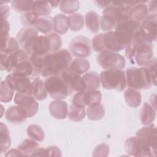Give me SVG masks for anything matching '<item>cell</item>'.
<instances>
[{"label": "cell", "mask_w": 157, "mask_h": 157, "mask_svg": "<svg viewBox=\"0 0 157 157\" xmlns=\"http://www.w3.org/2000/svg\"><path fill=\"white\" fill-rule=\"evenodd\" d=\"M71 61V53L66 48L48 53L45 56L41 76L47 78L51 76L59 75L63 71L68 69Z\"/></svg>", "instance_id": "cell-1"}, {"label": "cell", "mask_w": 157, "mask_h": 157, "mask_svg": "<svg viewBox=\"0 0 157 157\" xmlns=\"http://www.w3.org/2000/svg\"><path fill=\"white\" fill-rule=\"evenodd\" d=\"M126 85L136 90L149 89L153 83L144 67H131L126 70Z\"/></svg>", "instance_id": "cell-2"}, {"label": "cell", "mask_w": 157, "mask_h": 157, "mask_svg": "<svg viewBox=\"0 0 157 157\" xmlns=\"http://www.w3.org/2000/svg\"><path fill=\"white\" fill-rule=\"evenodd\" d=\"M101 83L105 90L123 91L126 86V74L123 69H108L100 74Z\"/></svg>", "instance_id": "cell-3"}, {"label": "cell", "mask_w": 157, "mask_h": 157, "mask_svg": "<svg viewBox=\"0 0 157 157\" xmlns=\"http://www.w3.org/2000/svg\"><path fill=\"white\" fill-rule=\"evenodd\" d=\"M44 83L47 93L55 100L64 99L73 93L60 75L46 78Z\"/></svg>", "instance_id": "cell-4"}, {"label": "cell", "mask_w": 157, "mask_h": 157, "mask_svg": "<svg viewBox=\"0 0 157 157\" xmlns=\"http://www.w3.org/2000/svg\"><path fill=\"white\" fill-rule=\"evenodd\" d=\"M129 35L117 31H111L103 33V43L105 50L114 52L125 49L131 41Z\"/></svg>", "instance_id": "cell-5"}, {"label": "cell", "mask_w": 157, "mask_h": 157, "mask_svg": "<svg viewBox=\"0 0 157 157\" xmlns=\"http://www.w3.org/2000/svg\"><path fill=\"white\" fill-rule=\"evenodd\" d=\"M125 151L131 156L140 157L155 156L156 151L153 150L148 144L137 136L127 139L124 145Z\"/></svg>", "instance_id": "cell-6"}, {"label": "cell", "mask_w": 157, "mask_h": 157, "mask_svg": "<svg viewBox=\"0 0 157 157\" xmlns=\"http://www.w3.org/2000/svg\"><path fill=\"white\" fill-rule=\"evenodd\" d=\"M98 64L104 69H123L125 67L124 58L117 52L109 50L101 52L96 57Z\"/></svg>", "instance_id": "cell-7"}, {"label": "cell", "mask_w": 157, "mask_h": 157, "mask_svg": "<svg viewBox=\"0 0 157 157\" xmlns=\"http://www.w3.org/2000/svg\"><path fill=\"white\" fill-rule=\"evenodd\" d=\"M34 77L10 73L6 76L5 81L8 86L16 93L31 95L32 84Z\"/></svg>", "instance_id": "cell-8"}, {"label": "cell", "mask_w": 157, "mask_h": 157, "mask_svg": "<svg viewBox=\"0 0 157 157\" xmlns=\"http://www.w3.org/2000/svg\"><path fill=\"white\" fill-rule=\"evenodd\" d=\"M29 55H45L50 53L49 43L45 36H36L30 38L21 48Z\"/></svg>", "instance_id": "cell-9"}, {"label": "cell", "mask_w": 157, "mask_h": 157, "mask_svg": "<svg viewBox=\"0 0 157 157\" xmlns=\"http://www.w3.org/2000/svg\"><path fill=\"white\" fill-rule=\"evenodd\" d=\"M70 53L75 57L86 58L91 54V45L90 39L84 36L74 37L69 45Z\"/></svg>", "instance_id": "cell-10"}, {"label": "cell", "mask_w": 157, "mask_h": 157, "mask_svg": "<svg viewBox=\"0 0 157 157\" xmlns=\"http://www.w3.org/2000/svg\"><path fill=\"white\" fill-rule=\"evenodd\" d=\"M14 102L24 110L28 118L34 116L38 111L39 104L36 99L31 94L16 93Z\"/></svg>", "instance_id": "cell-11"}, {"label": "cell", "mask_w": 157, "mask_h": 157, "mask_svg": "<svg viewBox=\"0 0 157 157\" xmlns=\"http://www.w3.org/2000/svg\"><path fill=\"white\" fill-rule=\"evenodd\" d=\"M133 44L135 45V51L133 57L134 64L136 63L139 66L143 67L153 58V45L151 43L148 42L140 44Z\"/></svg>", "instance_id": "cell-12"}, {"label": "cell", "mask_w": 157, "mask_h": 157, "mask_svg": "<svg viewBox=\"0 0 157 157\" xmlns=\"http://www.w3.org/2000/svg\"><path fill=\"white\" fill-rule=\"evenodd\" d=\"M19 52L20 58L10 73L33 77L34 69L31 63L29 55L22 49H20Z\"/></svg>", "instance_id": "cell-13"}, {"label": "cell", "mask_w": 157, "mask_h": 157, "mask_svg": "<svg viewBox=\"0 0 157 157\" xmlns=\"http://www.w3.org/2000/svg\"><path fill=\"white\" fill-rule=\"evenodd\" d=\"M60 75L73 92L85 91V84L80 75L74 72L68 68L63 71Z\"/></svg>", "instance_id": "cell-14"}, {"label": "cell", "mask_w": 157, "mask_h": 157, "mask_svg": "<svg viewBox=\"0 0 157 157\" xmlns=\"http://www.w3.org/2000/svg\"><path fill=\"white\" fill-rule=\"evenodd\" d=\"M136 136L140 137L147 142L153 150L156 151L157 136L156 128L154 124L145 125L136 132Z\"/></svg>", "instance_id": "cell-15"}, {"label": "cell", "mask_w": 157, "mask_h": 157, "mask_svg": "<svg viewBox=\"0 0 157 157\" xmlns=\"http://www.w3.org/2000/svg\"><path fill=\"white\" fill-rule=\"evenodd\" d=\"M5 117L8 122L14 124H21L28 118L24 110L18 105L8 108L6 110Z\"/></svg>", "instance_id": "cell-16"}, {"label": "cell", "mask_w": 157, "mask_h": 157, "mask_svg": "<svg viewBox=\"0 0 157 157\" xmlns=\"http://www.w3.org/2000/svg\"><path fill=\"white\" fill-rule=\"evenodd\" d=\"M147 1H139L130 10L129 18L140 24L149 15L147 5L145 4Z\"/></svg>", "instance_id": "cell-17"}, {"label": "cell", "mask_w": 157, "mask_h": 157, "mask_svg": "<svg viewBox=\"0 0 157 157\" xmlns=\"http://www.w3.org/2000/svg\"><path fill=\"white\" fill-rule=\"evenodd\" d=\"M48 109L51 115L56 119H64L67 115V104L62 100H55L51 102Z\"/></svg>", "instance_id": "cell-18"}, {"label": "cell", "mask_w": 157, "mask_h": 157, "mask_svg": "<svg viewBox=\"0 0 157 157\" xmlns=\"http://www.w3.org/2000/svg\"><path fill=\"white\" fill-rule=\"evenodd\" d=\"M156 14H149L140 24V28L147 34L151 42L156 39Z\"/></svg>", "instance_id": "cell-19"}, {"label": "cell", "mask_w": 157, "mask_h": 157, "mask_svg": "<svg viewBox=\"0 0 157 157\" xmlns=\"http://www.w3.org/2000/svg\"><path fill=\"white\" fill-rule=\"evenodd\" d=\"M139 23L128 18L118 22L115 27V31L126 33L132 37L135 32L139 28Z\"/></svg>", "instance_id": "cell-20"}, {"label": "cell", "mask_w": 157, "mask_h": 157, "mask_svg": "<svg viewBox=\"0 0 157 157\" xmlns=\"http://www.w3.org/2000/svg\"><path fill=\"white\" fill-rule=\"evenodd\" d=\"M82 77L85 84V91L95 90L99 88L101 84L100 75L96 72H86Z\"/></svg>", "instance_id": "cell-21"}, {"label": "cell", "mask_w": 157, "mask_h": 157, "mask_svg": "<svg viewBox=\"0 0 157 157\" xmlns=\"http://www.w3.org/2000/svg\"><path fill=\"white\" fill-rule=\"evenodd\" d=\"M47 91L44 82L39 77H34L33 81L31 95L37 101H42L47 97Z\"/></svg>", "instance_id": "cell-22"}, {"label": "cell", "mask_w": 157, "mask_h": 157, "mask_svg": "<svg viewBox=\"0 0 157 157\" xmlns=\"http://www.w3.org/2000/svg\"><path fill=\"white\" fill-rule=\"evenodd\" d=\"M156 116V109L149 103L145 102L140 112V121L144 125H148L153 122Z\"/></svg>", "instance_id": "cell-23"}, {"label": "cell", "mask_w": 157, "mask_h": 157, "mask_svg": "<svg viewBox=\"0 0 157 157\" xmlns=\"http://www.w3.org/2000/svg\"><path fill=\"white\" fill-rule=\"evenodd\" d=\"M124 96L127 105L131 107H137L142 102L141 93L136 89L127 88L124 91Z\"/></svg>", "instance_id": "cell-24"}, {"label": "cell", "mask_w": 157, "mask_h": 157, "mask_svg": "<svg viewBox=\"0 0 157 157\" xmlns=\"http://www.w3.org/2000/svg\"><path fill=\"white\" fill-rule=\"evenodd\" d=\"M53 30L58 34H65L68 29L67 17L64 14L59 13L53 18Z\"/></svg>", "instance_id": "cell-25"}, {"label": "cell", "mask_w": 157, "mask_h": 157, "mask_svg": "<svg viewBox=\"0 0 157 157\" xmlns=\"http://www.w3.org/2000/svg\"><path fill=\"white\" fill-rule=\"evenodd\" d=\"M68 68L74 72L82 75L87 72L90 69V64L89 61L85 58H77L71 61Z\"/></svg>", "instance_id": "cell-26"}, {"label": "cell", "mask_w": 157, "mask_h": 157, "mask_svg": "<svg viewBox=\"0 0 157 157\" xmlns=\"http://www.w3.org/2000/svg\"><path fill=\"white\" fill-rule=\"evenodd\" d=\"M99 15L94 11L91 10L85 15V24L88 29L93 33H96L100 28Z\"/></svg>", "instance_id": "cell-27"}, {"label": "cell", "mask_w": 157, "mask_h": 157, "mask_svg": "<svg viewBox=\"0 0 157 157\" xmlns=\"http://www.w3.org/2000/svg\"><path fill=\"white\" fill-rule=\"evenodd\" d=\"M33 28L38 32L47 34L53 29V20L50 17H39L35 21Z\"/></svg>", "instance_id": "cell-28"}, {"label": "cell", "mask_w": 157, "mask_h": 157, "mask_svg": "<svg viewBox=\"0 0 157 157\" xmlns=\"http://www.w3.org/2000/svg\"><path fill=\"white\" fill-rule=\"evenodd\" d=\"M36 36H38V31L34 28L25 26L18 31L17 36V40L20 47L22 48L25 43L30 38Z\"/></svg>", "instance_id": "cell-29"}, {"label": "cell", "mask_w": 157, "mask_h": 157, "mask_svg": "<svg viewBox=\"0 0 157 157\" xmlns=\"http://www.w3.org/2000/svg\"><path fill=\"white\" fill-rule=\"evenodd\" d=\"M39 147V145L36 140L32 139H26L18 146L17 149L21 152L22 156H31L34 151Z\"/></svg>", "instance_id": "cell-30"}, {"label": "cell", "mask_w": 157, "mask_h": 157, "mask_svg": "<svg viewBox=\"0 0 157 157\" xmlns=\"http://www.w3.org/2000/svg\"><path fill=\"white\" fill-rule=\"evenodd\" d=\"M11 145V139L9 130L3 123H0V146L1 153L7 151Z\"/></svg>", "instance_id": "cell-31"}, {"label": "cell", "mask_w": 157, "mask_h": 157, "mask_svg": "<svg viewBox=\"0 0 157 157\" xmlns=\"http://www.w3.org/2000/svg\"><path fill=\"white\" fill-rule=\"evenodd\" d=\"M69 28L73 31H78L82 29L85 25L83 15L80 13H74L67 17Z\"/></svg>", "instance_id": "cell-32"}, {"label": "cell", "mask_w": 157, "mask_h": 157, "mask_svg": "<svg viewBox=\"0 0 157 157\" xmlns=\"http://www.w3.org/2000/svg\"><path fill=\"white\" fill-rule=\"evenodd\" d=\"M37 17H47L51 13V6L49 2L34 1L32 10Z\"/></svg>", "instance_id": "cell-33"}, {"label": "cell", "mask_w": 157, "mask_h": 157, "mask_svg": "<svg viewBox=\"0 0 157 157\" xmlns=\"http://www.w3.org/2000/svg\"><path fill=\"white\" fill-rule=\"evenodd\" d=\"M86 114L88 118L90 120H99L102 119L105 115L104 106L101 103L88 106Z\"/></svg>", "instance_id": "cell-34"}, {"label": "cell", "mask_w": 157, "mask_h": 157, "mask_svg": "<svg viewBox=\"0 0 157 157\" xmlns=\"http://www.w3.org/2000/svg\"><path fill=\"white\" fill-rule=\"evenodd\" d=\"M85 115V107H79L72 104L69 107L67 116L72 121H80L84 119Z\"/></svg>", "instance_id": "cell-35"}, {"label": "cell", "mask_w": 157, "mask_h": 157, "mask_svg": "<svg viewBox=\"0 0 157 157\" xmlns=\"http://www.w3.org/2000/svg\"><path fill=\"white\" fill-rule=\"evenodd\" d=\"M102 94L100 91L90 90L84 91V101L85 105L90 106L101 103Z\"/></svg>", "instance_id": "cell-36"}, {"label": "cell", "mask_w": 157, "mask_h": 157, "mask_svg": "<svg viewBox=\"0 0 157 157\" xmlns=\"http://www.w3.org/2000/svg\"><path fill=\"white\" fill-rule=\"evenodd\" d=\"M34 1L29 0H15L12 1V8L18 13H26L32 10Z\"/></svg>", "instance_id": "cell-37"}, {"label": "cell", "mask_w": 157, "mask_h": 157, "mask_svg": "<svg viewBox=\"0 0 157 157\" xmlns=\"http://www.w3.org/2000/svg\"><path fill=\"white\" fill-rule=\"evenodd\" d=\"M26 132L28 137L36 141L42 142L45 137V134L40 126L37 124H30L28 126Z\"/></svg>", "instance_id": "cell-38"}, {"label": "cell", "mask_w": 157, "mask_h": 157, "mask_svg": "<svg viewBox=\"0 0 157 157\" xmlns=\"http://www.w3.org/2000/svg\"><path fill=\"white\" fill-rule=\"evenodd\" d=\"M48 40L50 53L59 50L62 46V39L60 36L56 33H50L45 35Z\"/></svg>", "instance_id": "cell-39"}, {"label": "cell", "mask_w": 157, "mask_h": 157, "mask_svg": "<svg viewBox=\"0 0 157 157\" xmlns=\"http://www.w3.org/2000/svg\"><path fill=\"white\" fill-rule=\"evenodd\" d=\"M79 9V1L76 0L61 1L59 4V9L64 13H74Z\"/></svg>", "instance_id": "cell-40"}, {"label": "cell", "mask_w": 157, "mask_h": 157, "mask_svg": "<svg viewBox=\"0 0 157 157\" xmlns=\"http://www.w3.org/2000/svg\"><path fill=\"white\" fill-rule=\"evenodd\" d=\"M10 25L7 20H1V50L4 48L9 37Z\"/></svg>", "instance_id": "cell-41"}, {"label": "cell", "mask_w": 157, "mask_h": 157, "mask_svg": "<svg viewBox=\"0 0 157 157\" xmlns=\"http://www.w3.org/2000/svg\"><path fill=\"white\" fill-rule=\"evenodd\" d=\"M14 91L8 86L5 80L1 82L0 100L2 102H9L13 98Z\"/></svg>", "instance_id": "cell-42"}, {"label": "cell", "mask_w": 157, "mask_h": 157, "mask_svg": "<svg viewBox=\"0 0 157 157\" xmlns=\"http://www.w3.org/2000/svg\"><path fill=\"white\" fill-rule=\"evenodd\" d=\"M156 58L154 57L152 58V59L148 61L144 66H143L147 70L151 78L152 83L155 86L156 85Z\"/></svg>", "instance_id": "cell-43"}, {"label": "cell", "mask_w": 157, "mask_h": 157, "mask_svg": "<svg viewBox=\"0 0 157 157\" xmlns=\"http://www.w3.org/2000/svg\"><path fill=\"white\" fill-rule=\"evenodd\" d=\"M116 25V22L111 18L103 15L101 16L100 20V26L103 31H111L113 29H115Z\"/></svg>", "instance_id": "cell-44"}, {"label": "cell", "mask_w": 157, "mask_h": 157, "mask_svg": "<svg viewBox=\"0 0 157 157\" xmlns=\"http://www.w3.org/2000/svg\"><path fill=\"white\" fill-rule=\"evenodd\" d=\"M39 17H37L33 11H30L21 15V21L25 26L33 27L35 21Z\"/></svg>", "instance_id": "cell-45"}, {"label": "cell", "mask_w": 157, "mask_h": 157, "mask_svg": "<svg viewBox=\"0 0 157 157\" xmlns=\"http://www.w3.org/2000/svg\"><path fill=\"white\" fill-rule=\"evenodd\" d=\"M20 50V45L17 40L14 37H10L4 48L1 50V52L9 53L17 52Z\"/></svg>", "instance_id": "cell-46"}, {"label": "cell", "mask_w": 157, "mask_h": 157, "mask_svg": "<svg viewBox=\"0 0 157 157\" xmlns=\"http://www.w3.org/2000/svg\"><path fill=\"white\" fill-rule=\"evenodd\" d=\"M91 44L92 47L95 52H101L105 50L103 43V33H99L95 35L92 39Z\"/></svg>", "instance_id": "cell-47"}, {"label": "cell", "mask_w": 157, "mask_h": 157, "mask_svg": "<svg viewBox=\"0 0 157 157\" xmlns=\"http://www.w3.org/2000/svg\"><path fill=\"white\" fill-rule=\"evenodd\" d=\"M109 146L105 144H101L98 145L93 151V156H107L109 154Z\"/></svg>", "instance_id": "cell-48"}, {"label": "cell", "mask_w": 157, "mask_h": 157, "mask_svg": "<svg viewBox=\"0 0 157 157\" xmlns=\"http://www.w3.org/2000/svg\"><path fill=\"white\" fill-rule=\"evenodd\" d=\"M84 91L77 92L73 96L72 102L73 104L79 107H85L84 101Z\"/></svg>", "instance_id": "cell-49"}, {"label": "cell", "mask_w": 157, "mask_h": 157, "mask_svg": "<svg viewBox=\"0 0 157 157\" xmlns=\"http://www.w3.org/2000/svg\"><path fill=\"white\" fill-rule=\"evenodd\" d=\"M46 156H61V150L56 146H50L45 148Z\"/></svg>", "instance_id": "cell-50"}, {"label": "cell", "mask_w": 157, "mask_h": 157, "mask_svg": "<svg viewBox=\"0 0 157 157\" xmlns=\"http://www.w3.org/2000/svg\"><path fill=\"white\" fill-rule=\"evenodd\" d=\"M10 13V9L7 5L1 3V20H7Z\"/></svg>", "instance_id": "cell-51"}, {"label": "cell", "mask_w": 157, "mask_h": 157, "mask_svg": "<svg viewBox=\"0 0 157 157\" xmlns=\"http://www.w3.org/2000/svg\"><path fill=\"white\" fill-rule=\"evenodd\" d=\"M156 1H151L147 5L149 14H156Z\"/></svg>", "instance_id": "cell-52"}, {"label": "cell", "mask_w": 157, "mask_h": 157, "mask_svg": "<svg viewBox=\"0 0 157 157\" xmlns=\"http://www.w3.org/2000/svg\"><path fill=\"white\" fill-rule=\"evenodd\" d=\"M5 156H22L21 152L17 148H12L9 150L5 155Z\"/></svg>", "instance_id": "cell-53"}, {"label": "cell", "mask_w": 157, "mask_h": 157, "mask_svg": "<svg viewBox=\"0 0 157 157\" xmlns=\"http://www.w3.org/2000/svg\"><path fill=\"white\" fill-rule=\"evenodd\" d=\"M94 3L96 4V6L100 8H106L108 7L111 1H95Z\"/></svg>", "instance_id": "cell-54"}, {"label": "cell", "mask_w": 157, "mask_h": 157, "mask_svg": "<svg viewBox=\"0 0 157 157\" xmlns=\"http://www.w3.org/2000/svg\"><path fill=\"white\" fill-rule=\"evenodd\" d=\"M60 2H61V1H52V2H49V3H50V6L52 7H53V8H55L56 7H57L59 4H60Z\"/></svg>", "instance_id": "cell-55"}]
</instances>
